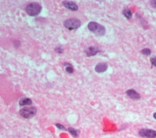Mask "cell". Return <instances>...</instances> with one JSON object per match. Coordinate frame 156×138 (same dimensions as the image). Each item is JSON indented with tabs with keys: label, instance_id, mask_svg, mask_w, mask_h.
<instances>
[{
	"label": "cell",
	"instance_id": "obj_1",
	"mask_svg": "<svg viewBox=\"0 0 156 138\" xmlns=\"http://www.w3.org/2000/svg\"><path fill=\"white\" fill-rule=\"evenodd\" d=\"M88 28L90 31L99 36H103L105 33V28L104 26L97 22H91L88 24Z\"/></svg>",
	"mask_w": 156,
	"mask_h": 138
},
{
	"label": "cell",
	"instance_id": "obj_2",
	"mask_svg": "<svg viewBox=\"0 0 156 138\" xmlns=\"http://www.w3.org/2000/svg\"><path fill=\"white\" fill-rule=\"evenodd\" d=\"M42 10L40 4L37 3H32L26 7V12L30 16H36L38 15Z\"/></svg>",
	"mask_w": 156,
	"mask_h": 138
},
{
	"label": "cell",
	"instance_id": "obj_3",
	"mask_svg": "<svg viewBox=\"0 0 156 138\" xmlns=\"http://www.w3.org/2000/svg\"><path fill=\"white\" fill-rule=\"evenodd\" d=\"M81 21L77 19H67L64 22V25L67 29L72 30L78 28L81 25Z\"/></svg>",
	"mask_w": 156,
	"mask_h": 138
},
{
	"label": "cell",
	"instance_id": "obj_4",
	"mask_svg": "<svg viewBox=\"0 0 156 138\" xmlns=\"http://www.w3.org/2000/svg\"><path fill=\"white\" fill-rule=\"evenodd\" d=\"M37 113V109L34 107H25L20 110V114L25 118H30L33 117Z\"/></svg>",
	"mask_w": 156,
	"mask_h": 138
},
{
	"label": "cell",
	"instance_id": "obj_5",
	"mask_svg": "<svg viewBox=\"0 0 156 138\" xmlns=\"http://www.w3.org/2000/svg\"><path fill=\"white\" fill-rule=\"evenodd\" d=\"M139 134L141 137L146 138L156 137V131L152 129H142L139 131Z\"/></svg>",
	"mask_w": 156,
	"mask_h": 138
},
{
	"label": "cell",
	"instance_id": "obj_6",
	"mask_svg": "<svg viewBox=\"0 0 156 138\" xmlns=\"http://www.w3.org/2000/svg\"><path fill=\"white\" fill-rule=\"evenodd\" d=\"M64 6L65 7H66L67 9H70L71 11H76L78 10V7L77 6V4L73 2V1H65L63 2Z\"/></svg>",
	"mask_w": 156,
	"mask_h": 138
},
{
	"label": "cell",
	"instance_id": "obj_7",
	"mask_svg": "<svg viewBox=\"0 0 156 138\" xmlns=\"http://www.w3.org/2000/svg\"><path fill=\"white\" fill-rule=\"evenodd\" d=\"M126 94L130 98L134 100H139L140 99V95L134 89H129L127 91Z\"/></svg>",
	"mask_w": 156,
	"mask_h": 138
},
{
	"label": "cell",
	"instance_id": "obj_8",
	"mask_svg": "<svg viewBox=\"0 0 156 138\" xmlns=\"http://www.w3.org/2000/svg\"><path fill=\"white\" fill-rule=\"evenodd\" d=\"M108 68L107 64L105 63H99L98 64L96 67V71L98 72V73H102V72H104L107 70Z\"/></svg>",
	"mask_w": 156,
	"mask_h": 138
},
{
	"label": "cell",
	"instance_id": "obj_9",
	"mask_svg": "<svg viewBox=\"0 0 156 138\" xmlns=\"http://www.w3.org/2000/svg\"><path fill=\"white\" fill-rule=\"evenodd\" d=\"M99 52V49L94 46H91L87 48L86 50V54L88 56H95Z\"/></svg>",
	"mask_w": 156,
	"mask_h": 138
},
{
	"label": "cell",
	"instance_id": "obj_10",
	"mask_svg": "<svg viewBox=\"0 0 156 138\" xmlns=\"http://www.w3.org/2000/svg\"><path fill=\"white\" fill-rule=\"evenodd\" d=\"M32 103V101L29 98H22L19 101V105L21 106L31 105Z\"/></svg>",
	"mask_w": 156,
	"mask_h": 138
},
{
	"label": "cell",
	"instance_id": "obj_11",
	"mask_svg": "<svg viewBox=\"0 0 156 138\" xmlns=\"http://www.w3.org/2000/svg\"><path fill=\"white\" fill-rule=\"evenodd\" d=\"M68 131L69 132L71 133V134L73 136H74V137H78L79 134V131L78 130H76V129H74L73 128H69Z\"/></svg>",
	"mask_w": 156,
	"mask_h": 138
},
{
	"label": "cell",
	"instance_id": "obj_12",
	"mask_svg": "<svg viewBox=\"0 0 156 138\" xmlns=\"http://www.w3.org/2000/svg\"><path fill=\"white\" fill-rule=\"evenodd\" d=\"M123 15L128 19L131 18L132 17V12L130 9H126L123 11Z\"/></svg>",
	"mask_w": 156,
	"mask_h": 138
},
{
	"label": "cell",
	"instance_id": "obj_13",
	"mask_svg": "<svg viewBox=\"0 0 156 138\" xmlns=\"http://www.w3.org/2000/svg\"><path fill=\"white\" fill-rule=\"evenodd\" d=\"M151 51L149 49H148V48H145V49H144L142 51V53L143 54H144V55L145 56H149L150 55Z\"/></svg>",
	"mask_w": 156,
	"mask_h": 138
},
{
	"label": "cell",
	"instance_id": "obj_14",
	"mask_svg": "<svg viewBox=\"0 0 156 138\" xmlns=\"http://www.w3.org/2000/svg\"><path fill=\"white\" fill-rule=\"evenodd\" d=\"M66 72L69 73H73V72H74L73 67H72L71 65H70V64H68V66L66 67Z\"/></svg>",
	"mask_w": 156,
	"mask_h": 138
},
{
	"label": "cell",
	"instance_id": "obj_15",
	"mask_svg": "<svg viewBox=\"0 0 156 138\" xmlns=\"http://www.w3.org/2000/svg\"><path fill=\"white\" fill-rule=\"evenodd\" d=\"M151 62L154 66L156 67V57H153V58L151 59Z\"/></svg>",
	"mask_w": 156,
	"mask_h": 138
},
{
	"label": "cell",
	"instance_id": "obj_16",
	"mask_svg": "<svg viewBox=\"0 0 156 138\" xmlns=\"http://www.w3.org/2000/svg\"><path fill=\"white\" fill-rule=\"evenodd\" d=\"M56 51H57L58 53L61 54V53H62V52H63V49L61 47H58V48H57V49H56Z\"/></svg>",
	"mask_w": 156,
	"mask_h": 138
},
{
	"label": "cell",
	"instance_id": "obj_17",
	"mask_svg": "<svg viewBox=\"0 0 156 138\" xmlns=\"http://www.w3.org/2000/svg\"><path fill=\"white\" fill-rule=\"evenodd\" d=\"M56 125H57V126L59 128V129H63V130H65V128L64 127L63 125H60V124H57Z\"/></svg>",
	"mask_w": 156,
	"mask_h": 138
},
{
	"label": "cell",
	"instance_id": "obj_18",
	"mask_svg": "<svg viewBox=\"0 0 156 138\" xmlns=\"http://www.w3.org/2000/svg\"><path fill=\"white\" fill-rule=\"evenodd\" d=\"M151 4L152 7H155L156 8V1L154 0V1H151Z\"/></svg>",
	"mask_w": 156,
	"mask_h": 138
},
{
	"label": "cell",
	"instance_id": "obj_19",
	"mask_svg": "<svg viewBox=\"0 0 156 138\" xmlns=\"http://www.w3.org/2000/svg\"><path fill=\"white\" fill-rule=\"evenodd\" d=\"M153 117H154V118H155V119H156V112H155V113H154Z\"/></svg>",
	"mask_w": 156,
	"mask_h": 138
}]
</instances>
